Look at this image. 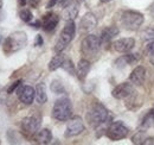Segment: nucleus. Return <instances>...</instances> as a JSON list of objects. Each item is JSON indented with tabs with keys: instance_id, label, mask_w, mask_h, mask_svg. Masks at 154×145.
Here are the masks:
<instances>
[{
	"instance_id": "nucleus-1",
	"label": "nucleus",
	"mask_w": 154,
	"mask_h": 145,
	"mask_svg": "<svg viewBox=\"0 0 154 145\" xmlns=\"http://www.w3.org/2000/svg\"><path fill=\"white\" fill-rule=\"evenodd\" d=\"M87 120L93 127H95L97 131H107L108 126L112 121V115L109 114L108 109L101 104H94L90 106L87 113Z\"/></svg>"
},
{
	"instance_id": "nucleus-2",
	"label": "nucleus",
	"mask_w": 154,
	"mask_h": 145,
	"mask_svg": "<svg viewBox=\"0 0 154 145\" xmlns=\"http://www.w3.org/2000/svg\"><path fill=\"white\" fill-rule=\"evenodd\" d=\"M27 44V35L24 31H14L4 40L2 50L6 55L17 53Z\"/></svg>"
},
{
	"instance_id": "nucleus-3",
	"label": "nucleus",
	"mask_w": 154,
	"mask_h": 145,
	"mask_svg": "<svg viewBox=\"0 0 154 145\" xmlns=\"http://www.w3.org/2000/svg\"><path fill=\"white\" fill-rule=\"evenodd\" d=\"M121 24L125 29L131 30V31H135L137 30L145 21V17L141 12L139 11H134V10H126L121 13Z\"/></svg>"
},
{
	"instance_id": "nucleus-4",
	"label": "nucleus",
	"mask_w": 154,
	"mask_h": 145,
	"mask_svg": "<svg viewBox=\"0 0 154 145\" xmlns=\"http://www.w3.org/2000/svg\"><path fill=\"white\" fill-rule=\"evenodd\" d=\"M72 115V105L70 99H58L52 108V118L58 121H68Z\"/></svg>"
},
{
	"instance_id": "nucleus-5",
	"label": "nucleus",
	"mask_w": 154,
	"mask_h": 145,
	"mask_svg": "<svg viewBox=\"0 0 154 145\" xmlns=\"http://www.w3.org/2000/svg\"><path fill=\"white\" fill-rule=\"evenodd\" d=\"M75 34H76V25H75L74 20L66 21L65 26L63 27V30L60 32V36L58 38L57 43L55 45V51L56 53H62L70 44V42L74 39Z\"/></svg>"
},
{
	"instance_id": "nucleus-6",
	"label": "nucleus",
	"mask_w": 154,
	"mask_h": 145,
	"mask_svg": "<svg viewBox=\"0 0 154 145\" xmlns=\"http://www.w3.org/2000/svg\"><path fill=\"white\" fill-rule=\"evenodd\" d=\"M42 124V117L39 114H32L30 117H26L21 120V132L25 134L27 138H33L35 134L40 130Z\"/></svg>"
},
{
	"instance_id": "nucleus-7",
	"label": "nucleus",
	"mask_w": 154,
	"mask_h": 145,
	"mask_svg": "<svg viewBox=\"0 0 154 145\" xmlns=\"http://www.w3.org/2000/svg\"><path fill=\"white\" fill-rule=\"evenodd\" d=\"M101 45H102V42L100 37H97L96 35H89L82 40L81 51L87 57H94L98 54Z\"/></svg>"
},
{
	"instance_id": "nucleus-8",
	"label": "nucleus",
	"mask_w": 154,
	"mask_h": 145,
	"mask_svg": "<svg viewBox=\"0 0 154 145\" xmlns=\"http://www.w3.org/2000/svg\"><path fill=\"white\" fill-rule=\"evenodd\" d=\"M129 133V128L126 126L122 121H114L110 123V125L108 126L106 131V136L110 139V140H121L125 139Z\"/></svg>"
},
{
	"instance_id": "nucleus-9",
	"label": "nucleus",
	"mask_w": 154,
	"mask_h": 145,
	"mask_svg": "<svg viewBox=\"0 0 154 145\" xmlns=\"http://www.w3.org/2000/svg\"><path fill=\"white\" fill-rule=\"evenodd\" d=\"M84 124H83V120L79 118V117H74V118H70L69 119V123L66 125V130H65V133L64 136L66 138H71V137H76L78 134H81L83 131H84Z\"/></svg>"
},
{
	"instance_id": "nucleus-10",
	"label": "nucleus",
	"mask_w": 154,
	"mask_h": 145,
	"mask_svg": "<svg viewBox=\"0 0 154 145\" xmlns=\"http://www.w3.org/2000/svg\"><path fill=\"white\" fill-rule=\"evenodd\" d=\"M133 93H134V87H133L132 82L131 83L129 82H122L113 89L112 95H113V98H115L117 100H123V99L129 98Z\"/></svg>"
},
{
	"instance_id": "nucleus-11",
	"label": "nucleus",
	"mask_w": 154,
	"mask_h": 145,
	"mask_svg": "<svg viewBox=\"0 0 154 145\" xmlns=\"http://www.w3.org/2000/svg\"><path fill=\"white\" fill-rule=\"evenodd\" d=\"M17 95L20 102L24 105H31L36 98V89L31 86H20L17 89Z\"/></svg>"
},
{
	"instance_id": "nucleus-12",
	"label": "nucleus",
	"mask_w": 154,
	"mask_h": 145,
	"mask_svg": "<svg viewBox=\"0 0 154 145\" xmlns=\"http://www.w3.org/2000/svg\"><path fill=\"white\" fill-rule=\"evenodd\" d=\"M40 20H42V29L46 32H50L56 29V26L59 23V17H58V14L54 13V12H49V13L44 14Z\"/></svg>"
},
{
	"instance_id": "nucleus-13",
	"label": "nucleus",
	"mask_w": 154,
	"mask_h": 145,
	"mask_svg": "<svg viewBox=\"0 0 154 145\" xmlns=\"http://www.w3.org/2000/svg\"><path fill=\"white\" fill-rule=\"evenodd\" d=\"M135 45V39L132 37L120 38L113 43V48L117 53H129Z\"/></svg>"
},
{
	"instance_id": "nucleus-14",
	"label": "nucleus",
	"mask_w": 154,
	"mask_h": 145,
	"mask_svg": "<svg viewBox=\"0 0 154 145\" xmlns=\"http://www.w3.org/2000/svg\"><path fill=\"white\" fill-rule=\"evenodd\" d=\"M146 80V69L142 66H137L129 76V81L135 86H142Z\"/></svg>"
},
{
	"instance_id": "nucleus-15",
	"label": "nucleus",
	"mask_w": 154,
	"mask_h": 145,
	"mask_svg": "<svg viewBox=\"0 0 154 145\" xmlns=\"http://www.w3.org/2000/svg\"><path fill=\"white\" fill-rule=\"evenodd\" d=\"M96 25H97V18L95 17V14L91 13V12L85 13L82 17L81 21H79V27L83 31H89V30L94 29Z\"/></svg>"
},
{
	"instance_id": "nucleus-16",
	"label": "nucleus",
	"mask_w": 154,
	"mask_h": 145,
	"mask_svg": "<svg viewBox=\"0 0 154 145\" xmlns=\"http://www.w3.org/2000/svg\"><path fill=\"white\" fill-rule=\"evenodd\" d=\"M35 140L38 144H50L52 140V133L49 128H42L35 134Z\"/></svg>"
},
{
	"instance_id": "nucleus-17",
	"label": "nucleus",
	"mask_w": 154,
	"mask_h": 145,
	"mask_svg": "<svg viewBox=\"0 0 154 145\" xmlns=\"http://www.w3.org/2000/svg\"><path fill=\"white\" fill-rule=\"evenodd\" d=\"M89 72H90V62L88 60H85V58H82L78 62L77 69H76V74L77 76H78V79L81 81H84L85 77H87V75L89 74Z\"/></svg>"
},
{
	"instance_id": "nucleus-18",
	"label": "nucleus",
	"mask_w": 154,
	"mask_h": 145,
	"mask_svg": "<svg viewBox=\"0 0 154 145\" xmlns=\"http://www.w3.org/2000/svg\"><path fill=\"white\" fill-rule=\"evenodd\" d=\"M119 35V29L116 26H107L101 32V42L102 44H108L113 38Z\"/></svg>"
},
{
	"instance_id": "nucleus-19",
	"label": "nucleus",
	"mask_w": 154,
	"mask_h": 145,
	"mask_svg": "<svg viewBox=\"0 0 154 145\" xmlns=\"http://www.w3.org/2000/svg\"><path fill=\"white\" fill-rule=\"evenodd\" d=\"M78 14V6L77 4H70L69 6H66L63 11V18L66 21L69 20H74Z\"/></svg>"
},
{
	"instance_id": "nucleus-20",
	"label": "nucleus",
	"mask_w": 154,
	"mask_h": 145,
	"mask_svg": "<svg viewBox=\"0 0 154 145\" xmlns=\"http://www.w3.org/2000/svg\"><path fill=\"white\" fill-rule=\"evenodd\" d=\"M64 60H65V56L62 54V53H57L56 56H54L51 58V61L49 62V70L50 72H55L57 70L58 68H60L64 63Z\"/></svg>"
},
{
	"instance_id": "nucleus-21",
	"label": "nucleus",
	"mask_w": 154,
	"mask_h": 145,
	"mask_svg": "<svg viewBox=\"0 0 154 145\" xmlns=\"http://www.w3.org/2000/svg\"><path fill=\"white\" fill-rule=\"evenodd\" d=\"M36 100L38 104H45L48 101L46 87H45V83L43 82H40L36 86Z\"/></svg>"
},
{
	"instance_id": "nucleus-22",
	"label": "nucleus",
	"mask_w": 154,
	"mask_h": 145,
	"mask_svg": "<svg viewBox=\"0 0 154 145\" xmlns=\"http://www.w3.org/2000/svg\"><path fill=\"white\" fill-rule=\"evenodd\" d=\"M141 126L143 127V128H149V127L154 126V107L151 108L146 113V115L142 119Z\"/></svg>"
},
{
	"instance_id": "nucleus-23",
	"label": "nucleus",
	"mask_w": 154,
	"mask_h": 145,
	"mask_svg": "<svg viewBox=\"0 0 154 145\" xmlns=\"http://www.w3.org/2000/svg\"><path fill=\"white\" fill-rule=\"evenodd\" d=\"M62 68L68 72V74H70V75H75V74H76V69H75V66H74L72 61H71L70 58H68V57H65Z\"/></svg>"
},
{
	"instance_id": "nucleus-24",
	"label": "nucleus",
	"mask_w": 154,
	"mask_h": 145,
	"mask_svg": "<svg viewBox=\"0 0 154 145\" xmlns=\"http://www.w3.org/2000/svg\"><path fill=\"white\" fill-rule=\"evenodd\" d=\"M141 38L143 40H154V26L146 27L142 32H141Z\"/></svg>"
},
{
	"instance_id": "nucleus-25",
	"label": "nucleus",
	"mask_w": 154,
	"mask_h": 145,
	"mask_svg": "<svg viewBox=\"0 0 154 145\" xmlns=\"http://www.w3.org/2000/svg\"><path fill=\"white\" fill-rule=\"evenodd\" d=\"M19 17H20V19H21L23 21H25V23H31V21L33 20V14H32V12H31L30 10H27V8H23V10L20 11Z\"/></svg>"
},
{
	"instance_id": "nucleus-26",
	"label": "nucleus",
	"mask_w": 154,
	"mask_h": 145,
	"mask_svg": "<svg viewBox=\"0 0 154 145\" xmlns=\"http://www.w3.org/2000/svg\"><path fill=\"white\" fill-rule=\"evenodd\" d=\"M146 138H147V137H146L145 132H143V131H139V132H136L134 136L132 137V143H133V144L142 145Z\"/></svg>"
},
{
	"instance_id": "nucleus-27",
	"label": "nucleus",
	"mask_w": 154,
	"mask_h": 145,
	"mask_svg": "<svg viewBox=\"0 0 154 145\" xmlns=\"http://www.w3.org/2000/svg\"><path fill=\"white\" fill-rule=\"evenodd\" d=\"M50 88H51V91L54 92L55 94H63V93H65V89H64L63 85H62L58 80H54V81L51 82Z\"/></svg>"
},
{
	"instance_id": "nucleus-28",
	"label": "nucleus",
	"mask_w": 154,
	"mask_h": 145,
	"mask_svg": "<svg viewBox=\"0 0 154 145\" xmlns=\"http://www.w3.org/2000/svg\"><path fill=\"white\" fill-rule=\"evenodd\" d=\"M125 60H126V63L127 66H132V64H135L137 61H140L141 56L140 54H127V55H123Z\"/></svg>"
},
{
	"instance_id": "nucleus-29",
	"label": "nucleus",
	"mask_w": 154,
	"mask_h": 145,
	"mask_svg": "<svg viewBox=\"0 0 154 145\" xmlns=\"http://www.w3.org/2000/svg\"><path fill=\"white\" fill-rule=\"evenodd\" d=\"M146 54L149 58V62L154 66V40H151L146 47Z\"/></svg>"
},
{
	"instance_id": "nucleus-30",
	"label": "nucleus",
	"mask_w": 154,
	"mask_h": 145,
	"mask_svg": "<svg viewBox=\"0 0 154 145\" xmlns=\"http://www.w3.org/2000/svg\"><path fill=\"white\" fill-rule=\"evenodd\" d=\"M20 86H21V80H17V81H14V82H13V83H11V85H10V87L7 88V93H8V94H12L13 92L17 91Z\"/></svg>"
},
{
	"instance_id": "nucleus-31",
	"label": "nucleus",
	"mask_w": 154,
	"mask_h": 145,
	"mask_svg": "<svg viewBox=\"0 0 154 145\" xmlns=\"http://www.w3.org/2000/svg\"><path fill=\"white\" fill-rule=\"evenodd\" d=\"M43 43H44L43 37L40 36V35H37L36 40H35V47H42V45H43Z\"/></svg>"
},
{
	"instance_id": "nucleus-32",
	"label": "nucleus",
	"mask_w": 154,
	"mask_h": 145,
	"mask_svg": "<svg viewBox=\"0 0 154 145\" xmlns=\"http://www.w3.org/2000/svg\"><path fill=\"white\" fill-rule=\"evenodd\" d=\"M30 24V26H32V27H35V29H39V27H42V20L39 19V20H35V21H31V23H29Z\"/></svg>"
},
{
	"instance_id": "nucleus-33",
	"label": "nucleus",
	"mask_w": 154,
	"mask_h": 145,
	"mask_svg": "<svg viewBox=\"0 0 154 145\" xmlns=\"http://www.w3.org/2000/svg\"><path fill=\"white\" fill-rule=\"evenodd\" d=\"M40 1H42V0H29L30 5H31L32 7H35V8H36V7L38 6L39 4H40Z\"/></svg>"
},
{
	"instance_id": "nucleus-34",
	"label": "nucleus",
	"mask_w": 154,
	"mask_h": 145,
	"mask_svg": "<svg viewBox=\"0 0 154 145\" xmlns=\"http://www.w3.org/2000/svg\"><path fill=\"white\" fill-rule=\"evenodd\" d=\"M57 2H58V0H49V2H48V5H46V7H48V8H51V7H54Z\"/></svg>"
},
{
	"instance_id": "nucleus-35",
	"label": "nucleus",
	"mask_w": 154,
	"mask_h": 145,
	"mask_svg": "<svg viewBox=\"0 0 154 145\" xmlns=\"http://www.w3.org/2000/svg\"><path fill=\"white\" fill-rule=\"evenodd\" d=\"M148 144H154V138H146L142 145H148Z\"/></svg>"
},
{
	"instance_id": "nucleus-36",
	"label": "nucleus",
	"mask_w": 154,
	"mask_h": 145,
	"mask_svg": "<svg viewBox=\"0 0 154 145\" xmlns=\"http://www.w3.org/2000/svg\"><path fill=\"white\" fill-rule=\"evenodd\" d=\"M18 2H19L20 6H25L26 5V0H18Z\"/></svg>"
},
{
	"instance_id": "nucleus-37",
	"label": "nucleus",
	"mask_w": 154,
	"mask_h": 145,
	"mask_svg": "<svg viewBox=\"0 0 154 145\" xmlns=\"http://www.w3.org/2000/svg\"><path fill=\"white\" fill-rule=\"evenodd\" d=\"M5 18V13H2V12H0V21L2 20V19Z\"/></svg>"
},
{
	"instance_id": "nucleus-38",
	"label": "nucleus",
	"mask_w": 154,
	"mask_h": 145,
	"mask_svg": "<svg viewBox=\"0 0 154 145\" xmlns=\"http://www.w3.org/2000/svg\"><path fill=\"white\" fill-rule=\"evenodd\" d=\"M102 4H106V2H109V1H112V0H100Z\"/></svg>"
},
{
	"instance_id": "nucleus-39",
	"label": "nucleus",
	"mask_w": 154,
	"mask_h": 145,
	"mask_svg": "<svg viewBox=\"0 0 154 145\" xmlns=\"http://www.w3.org/2000/svg\"><path fill=\"white\" fill-rule=\"evenodd\" d=\"M2 40H4V38H2V36H1V35H0V44H1V43H2Z\"/></svg>"
},
{
	"instance_id": "nucleus-40",
	"label": "nucleus",
	"mask_w": 154,
	"mask_h": 145,
	"mask_svg": "<svg viewBox=\"0 0 154 145\" xmlns=\"http://www.w3.org/2000/svg\"><path fill=\"white\" fill-rule=\"evenodd\" d=\"M1 7H2V0H0V10H1Z\"/></svg>"
},
{
	"instance_id": "nucleus-41",
	"label": "nucleus",
	"mask_w": 154,
	"mask_h": 145,
	"mask_svg": "<svg viewBox=\"0 0 154 145\" xmlns=\"http://www.w3.org/2000/svg\"><path fill=\"white\" fill-rule=\"evenodd\" d=\"M81 1H82V0H78V2H81Z\"/></svg>"
},
{
	"instance_id": "nucleus-42",
	"label": "nucleus",
	"mask_w": 154,
	"mask_h": 145,
	"mask_svg": "<svg viewBox=\"0 0 154 145\" xmlns=\"http://www.w3.org/2000/svg\"><path fill=\"white\" fill-rule=\"evenodd\" d=\"M0 143H1V142H0Z\"/></svg>"
}]
</instances>
